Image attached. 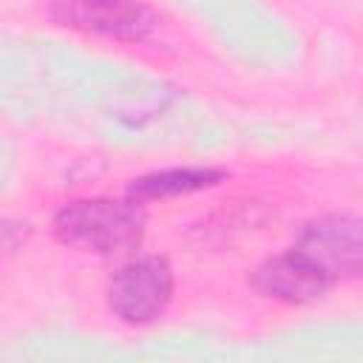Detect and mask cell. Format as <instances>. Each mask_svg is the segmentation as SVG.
I'll use <instances>...</instances> for the list:
<instances>
[{
  "instance_id": "cell-6",
  "label": "cell",
  "mask_w": 363,
  "mask_h": 363,
  "mask_svg": "<svg viewBox=\"0 0 363 363\" xmlns=\"http://www.w3.org/2000/svg\"><path fill=\"white\" fill-rule=\"evenodd\" d=\"M221 179H224V173L221 170H213V167H173V170H159V173H147V176L130 182L128 199L136 201V204L176 199V196L207 190V187L218 184Z\"/></svg>"
},
{
  "instance_id": "cell-4",
  "label": "cell",
  "mask_w": 363,
  "mask_h": 363,
  "mask_svg": "<svg viewBox=\"0 0 363 363\" xmlns=\"http://www.w3.org/2000/svg\"><path fill=\"white\" fill-rule=\"evenodd\" d=\"M54 17L62 26L85 28L113 40H142L153 28V14L136 0H60Z\"/></svg>"
},
{
  "instance_id": "cell-2",
  "label": "cell",
  "mask_w": 363,
  "mask_h": 363,
  "mask_svg": "<svg viewBox=\"0 0 363 363\" xmlns=\"http://www.w3.org/2000/svg\"><path fill=\"white\" fill-rule=\"evenodd\" d=\"M173 295V269L164 258L147 255L125 264L108 289L113 315L125 323H150L164 312Z\"/></svg>"
},
{
  "instance_id": "cell-1",
  "label": "cell",
  "mask_w": 363,
  "mask_h": 363,
  "mask_svg": "<svg viewBox=\"0 0 363 363\" xmlns=\"http://www.w3.org/2000/svg\"><path fill=\"white\" fill-rule=\"evenodd\" d=\"M145 216L136 201L113 199H82L65 204L54 216V238L65 247L96 252V255H122L139 247Z\"/></svg>"
},
{
  "instance_id": "cell-3",
  "label": "cell",
  "mask_w": 363,
  "mask_h": 363,
  "mask_svg": "<svg viewBox=\"0 0 363 363\" xmlns=\"http://www.w3.org/2000/svg\"><path fill=\"white\" fill-rule=\"evenodd\" d=\"M295 250L318 264L332 284L340 278H354L363 264L360 221L354 216H323L301 230Z\"/></svg>"
},
{
  "instance_id": "cell-5",
  "label": "cell",
  "mask_w": 363,
  "mask_h": 363,
  "mask_svg": "<svg viewBox=\"0 0 363 363\" xmlns=\"http://www.w3.org/2000/svg\"><path fill=\"white\" fill-rule=\"evenodd\" d=\"M252 286L261 295L284 303H309L332 286V278L318 264H312L301 250L292 247L289 252L267 258L252 272Z\"/></svg>"
},
{
  "instance_id": "cell-7",
  "label": "cell",
  "mask_w": 363,
  "mask_h": 363,
  "mask_svg": "<svg viewBox=\"0 0 363 363\" xmlns=\"http://www.w3.org/2000/svg\"><path fill=\"white\" fill-rule=\"evenodd\" d=\"M31 238V227L17 218H0V261L14 255Z\"/></svg>"
}]
</instances>
